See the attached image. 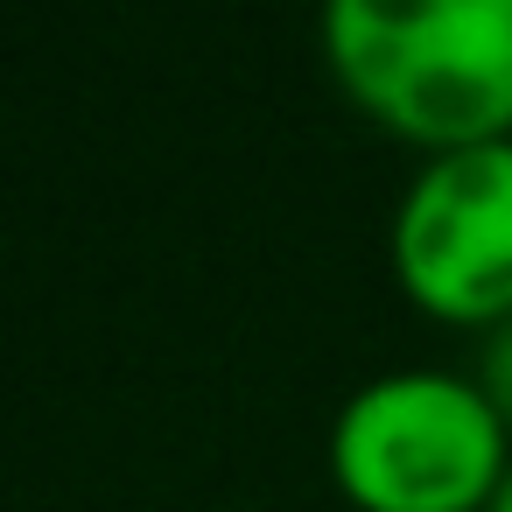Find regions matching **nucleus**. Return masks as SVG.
<instances>
[{
  "instance_id": "f257e3e1",
  "label": "nucleus",
  "mask_w": 512,
  "mask_h": 512,
  "mask_svg": "<svg viewBox=\"0 0 512 512\" xmlns=\"http://www.w3.org/2000/svg\"><path fill=\"white\" fill-rule=\"evenodd\" d=\"M323 57L358 113L428 155L512 141V0H330Z\"/></svg>"
},
{
  "instance_id": "f03ea898",
  "label": "nucleus",
  "mask_w": 512,
  "mask_h": 512,
  "mask_svg": "<svg viewBox=\"0 0 512 512\" xmlns=\"http://www.w3.org/2000/svg\"><path fill=\"white\" fill-rule=\"evenodd\" d=\"M330 477L358 512H491L512 477V428L470 372L400 365L344 393Z\"/></svg>"
},
{
  "instance_id": "7ed1b4c3",
  "label": "nucleus",
  "mask_w": 512,
  "mask_h": 512,
  "mask_svg": "<svg viewBox=\"0 0 512 512\" xmlns=\"http://www.w3.org/2000/svg\"><path fill=\"white\" fill-rule=\"evenodd\" d=\"M386 253L400 288L442 323L512 316V141L428 155L393 204Z\"/></svg>"
},
{
  "instance_id": "20e7f679",
  "label": "nucleus",
  "mask_w": 512,
  "mask_h": 512,
  "mask_svg": "<svg viewBox=\"0 0 512 512\" xmlns=\"http://www.w3.org/2000/svg\"><path fill=\"white\" fill-rule=\"evenodd\" d=\"M477 386H484V400L505 414V428H512V316L505 323H491V337H484V351H477V372H470Z\"/></svg>"
},
{
  "instance_id": "39448f33",
  "label": "nucleus",
  "mask_w": 512,
  "mask_h": 512,
  "mask_svg": "<svg viewBox=\"0 0 512 512\" xmlns=\"http://www.w3.org/2000/svg\"><path fill=\"white\" fill-rule=\"evenodd\" d=\"M491 512H512V477H505V491L491 498Z\"/></svg>"
}]
</instances>
